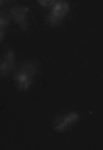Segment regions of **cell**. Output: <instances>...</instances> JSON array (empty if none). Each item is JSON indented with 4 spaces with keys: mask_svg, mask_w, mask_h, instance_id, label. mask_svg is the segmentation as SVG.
I'll return each instance as SVG.
<instances>
[{
    "mask_svg": "<svg viewBox=\"0 0 103 150\" xmlns=\"http://www.w3.org/2000/svg\"><path fill=\"white\" fill-rule=\"evenodd\" d=\"M62 18H63V17H60L58 13H55V12H52V13L48 15V22L52 23V25H58L60 22H62Z\"/></svg>",
    "mask_w": 103,
    "mask_h": 150,
    "instance_id": "cell-7",
    "label": "cell"
},
{
    "mask_svg": "<svg viewBox=\"0 0 103 150\" xmlns=\"http://www.w3.org/2000/svg\"><path fill=\"white\" fill-rule=\"evenodd\" d=\"M78 118H80V117H78V113H76V112H71V113H68V115L65 117V122L70 125V123H75Z\"/></svg>",
    "mask_w": 103,
    "mask_h": 150,
    "instance_id": "cell-8",
    "label": "cell"
},
{
    "mask_svg": "<svg viewBox=\"0 0 103 150\" xmlns=\"http://www.w3.org/2000/svg\"><path fill=\"white\" fill-rule=\"evenodd\" d=\"M4 40V32H2V28H0V42Z\"/></svg>",
    "mask_w": 103,
    "mask_h": 150,
    "instance_id": "cell-12",
    "label": "cell"
},
{
    "mask_svg": "<svg viewBox=\"0 0 103 150\" xmlns=\"http://www.w3.org/2000/svg\"><path fill=\"white\" fill-rule=\"evenodd\" d=\"M27 12H28V7H12V10H10L12 17L20 23V28L22 30H27V22H25Z\"/></svg>",
    "mask_w": 103,
    "mask_h": 150,
    "instance_id": "cell-1",
    "label": "cell"
},
{
    "mask_svg": "<svg viewBox=\"0 0 103 150\" xmlns=\"http://www.w3.org/2000/svg\"><path fill=\"white\" fill-rule=\"evenodd\" d=\"M30 85H32V75H28L27 72L20 70L17 74V87L20 90H27V88H30Z\"/></svg>",
    "mask_w": 103,
    "mask_h": 150,
    "instance_id": "cell-2",
    "label": "cell"
},
{
    "mask_svg": "<svg viewBox=\"0 0 103 150\" xmlns=\"http://www.w3.org/2000/svg\"><path fill=\"white\" fill-rule=\"evenodd\" d=\"M68 10H70V5H68L67 2H57V4L52 7V12L58 13L60 17H65L67 13H68Z\"/></svg>",
    "mask_w": 103,
    "mask_h": 150,
    "instance_id": "cell-3",
    "label": "cell"
},
{
    "mask_svg": "<svg viewBox=\"0 0 103 150\" xmlns=\"http://www.w3.org/2000/svg\"><path fill=\"white\" fill-rule=\"evenodd\" d=\"M67 127H68V123L65 122V117H62V118H57L53 123V129L57 130V132H62V130H65Z\"/></svg>",
    "mask_w": 103,
    "mask_h": 150,
    "instance_id": "cell-6",
    "label": "cell"
},
{
    "mask_svg": "<svg viewBox=\"0 0 103 150\" xmlns=\"http://www.w3.org/2000/svg\"><path fill=\"white\" fill-rule=\"evenodd\" d=\"M4 2H12V0H4Z\"/></svg>",
    "mask_w": 103,
    "mask_h": 150,
    "instance_id": "cell-14",
    "label": "cell"
},
{
    "mask_svg": "<svg viewBox=\"0 0 103 150\" xmlns=\"http://www.w3.org/2000/svg\"><path fill=\"white\" fill-rule=\"evenodd\" d=\"M13 59H15V54H13V52H7L5 57H4L5 62H13Z\"/></svg>",
    "mask_w": 103,
    "mask_h": 150,
    "instance_id": "cell-11",
    "label": "cell"
},
{
    "mask_svg": "<svg viewBox=\"0 0 103 150\" xmlns=\"http://www.w3.org/2000/svg\"><path fill=\"white\" fill-rule=\"evenodd\" d=\"M7 25H8V20H7V17L4 15V13H0V28L4 30V28H5Z\"/></svg>",
    "mask_w": 103,
    "mask_h": 150,
    "instance_id": "cell-10",
    "label": "cell"
},
{
    "mask_svg": "<svg viewBox=\"0 0 103 150\" xmlns=\"http://www.w3.org/2000/svg\"><path fill=\"white\" fill-rule=\"evenodd\" d=\"M2 4H4V0H0V5H2Z\"/></svg>",
    "mask_w": 103,
    "mask_h": 150,
    "instance_id": "cell-13",
    "label": "cell"
},
{
    "mask_svg": "<svg viewBox=\"0 0 103 150\" xmlns=\"http://www.w3.org/2000/svg\"><path fill=\"white\" fill-rule=\"evenodd\" d=\"M38 4L43 7H53L57 4V0H38Z\"/></svg>",
    "mask_w": 103,
    "mask_h": 150,
    "instance_id": "cell-9",
    "label": "cell"
},
{
    "mask_svg": "<svg viewBox=\"0 0 103 150\" xmlns=\"http://www.w3.org/2000/svg\"><path fill=\"white\" fill-rule=\"evenodd\" d=\"M10 70H13V62H5V60H4V62L0 64V77H5Z\"/></svg>",
    "mask_w": 103,
    "mask_h": 150,
    "instance_id": "cell-5",
    "label": "cell"
},
{
    "mask_svg": "<svg viewBox=\"0 0 103 150\" xmlns=\"http://www.w3.org/2000/svg\"><path fill=\"white\" fill-rule=\"evenodd\" d=\"M22 70H23V72H27L28 75H32V77H33V75H35V74L38 72L37 65L33 64L32 60H28V62H25V64H23V67H22Z\"/></svg>",
    "mask_w": 103,
    "mask_h": 150,
    "instance_id": "cell-4",
    "label": "cell"
}]
</instances>
